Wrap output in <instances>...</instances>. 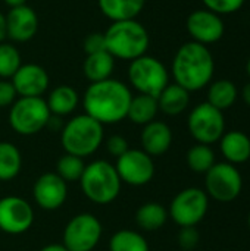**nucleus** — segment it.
<instances>
[{
	"instance_id": "1",
	"label": "nucleus",
	"mask_w": 250,
	"mask_h": 251,
	"mask_svg": "<svg viewBox=\"0 0 250 251\" xmlns=\"http://www.w3.org/2000/svg\"><path fill=\"white\" fill-rule=\"evenodd\" d=\"M131 99V91L124 82L109 78L90 84L84 94V109L102 125L116 124L127 118Z\"/></svg>"
},
{
	"instance_id": "2",
	"label": "nucleus",
	"mask_w": 250,
	"mask_h": 251,
	"mask_svg": "<svg viewBox=\"0 0 250 251\" xmlns=\"http://www.w3.org/2000/svg\"><path fill=\"white\" fill-rule=\"evenodd\" d=\"M215 71V62L208 46L196 41L184 43L172 59V76L175 84L189 93L206 87Z\"/></svg>"
},
{
	"instance_id": "3",
	"label": "nucleus",
	"mask_w": 250,
	"mask_h": 251,
	"mask_svg": "<svg viewBox=\"0 0 250 251\" xmlns=\"http://www.w3.org/2000/svg\"><path fill=\"white\" fill-rule=\"evenodd\" d=\"M103 34L106 40V50L113 56V59L131 62L144 56L150 44L147 29L136 19L112 22Z\"/></svg>"
},
{
	"instance_id": "4",
	"label": "nucleus",
	"mask_w": 250,
	"mask_h": 251,
	"mask_svg": "<svg viewBox=\"0 0 250 251\" xmlns=\"http://www.w3.org/2000/svg\"><path fill=\"white\" fill-rule=\"evenodd\" d=\"M63 150L78 157H87L103 143V125L88 116L78 115L65 124L60 134Z\"/></svg>"
},
{
	"instance_id": "5",
	"label": "nucleus",
	"mask_w": 250,
	"mask_h": 251,
	"mask_svg": "<svg viewBox=\"0 0 250 251\" xmlns=\"http://www.w3.org/2000/svg\"><path fill=\"white\" fill-rule=\"evenodd\" d=\"M121 182L115 166L106 160H96L85 165L80 179L84 196L96 204L112 203L119 196Z\"/></svg>"
},
{
	"instance_id": "6",
	"label": "nucleus",
	"mask_w": 250,
	"mask_h": 251,
	"mask_svg": "<svg viewBox=\"0 0 250 251\" xmlns=\"http://www.w3.org/2000/svg\"><path fill=\"white\" fill-rule=\"evenodd\" d=\"M128 79L140 93L156 97L169 84V74L165 65L153 56H141L131 60L128 68Z\"/></svg>"
},
{
	"instance_id": "7",
	"label": "nucleus",
	"mask_w": 250,
	"mask_h": 251,
	"mask_svg": "<svg viewBox=\"0 0 250 251\" xmlns=\"http://www.w3.org/2000/svg\"><path fill=\"white\" fill-rule=\"evenodd\" d=\"M52 113L41 97H21L13 101L9 112L12 129L21 135H34L47 126Z\"/></svg>"
},
{
	"instance_id": "8",
	"label": "nucleus",
	"mask_w": 250,
	"mask_h": 251,
	"mask_svg": "<svg viewBox=\"0 0 250 251\" xmlns=\"http://www.w3.org/2000/svg\"><path fill=\"white\" fill-rule=\"evenodd\" d=\"M189 131L199 144H214L225 132V119L220 109L212 104L200 103L189 115Z\"/></svg>"
},
{
	"instance_id": "9",
	"label": "nucleus",
	"mask_w": 250,
	"mask_h": 251,
	"mask_svg": "<svg viewBox=\"0 0 250 251\" xmlns=\"http://www.w3.org/2000/svg\"><path fill=\"white\" fill-rule=\"evenodd\" d=\"M206 194L221 203L236 200L243 190V178L239 169L228 163H215L205 174Z\"/></svg>"
},
{
	"instance_id": "10",
	"label": "nucleus",
	"mask_w": 250,
	"mask_h": 251,
	"mask_svg": "<svg viewBox=\"0 0 250 251\" xmlns=\"http://www.w3.org/2000/svg\"><path fill=\"white\" fill-rule=\"evenodd\" d=\"M209 200L208 194L200 188H186L180 191L171 201L168 216L183 226H196L208 213Z\"/></svg>"
},
{
	"instance_id": "11",
	"label": "nucleus",
	"mask_w": 250,
	"mask_h": 251,
	"mask_svg": "<svg viewBox=\"0 0 250 251\" xmlns=\"http://www.w3.org/2000/svg\"><path fill=\"white\" fill-rule=\"evenodd\" d=\"M102 238V224L91 213L74 216L63 231V246L68 251H91Z\"/></svg>"
},
{
	"instance_id": "12",
	"label": "nucleus",
	"mask_w": 250,
	"mask_h": 251,
	"mask_svg": "<svg viewBox=\"0 0 250 251\" xmlns=\"http://www.w3.org/2000/svg\"><path fill=\"white\" fill-rule=\"evenodd\" d=\"M115 169L121 181L134 187L146 185L155 176V162L152 156L137 149H131L119 156Z\"/></svg>"
},
{
	"instance_id": "13",
	"label": "nucleus",
	"mask_w": 250,
	"mask_h": 251,
	"mask_svg": "<svg viewBox=\"0 0 250 251\" xmlns=\"http://www.w3.org/2000/svg\"><path fill=\"white\" fill-rule=\"evenodd\" d=\"M34 222V210L21 197L9 196L0 200V231L19 235L27 232Z\"/></svg>"
},
{
	"instance_id": "14",
	"label": "nucleus",
	"mask_w": 250,
	"mask_h": 251,
	"mask_svg": "<svg viewBox=\"0 0 250 251\" xmlns=\"http://www.w3.org/2000/svg\"><path fill=\"white\" fill-rule=\"evenodd\" d=\"M186 26L193 41L203 46L220 41L225 32V25L221 16L208 9L192 12L187 18Z\"/></svg>"
},
{
	"instance_id": "15",
	"label": "nucleus",
	"mask_w": 250,
	"mask_h": 251,
	"mask_svg": "<svg viewBox=\"0 0 250 251\" xmlns=\"http://www.w3.org/2000/svg\"><path fill=\"white\" fill-rule=\"evenodd\" d=\"M32 194L35 203L41 209L56 210L63 206L68 196V187L56 172H47L35 181Z\"/></svg>"
},
{
	"instance_id": "16",
	"label": "nucleus",
	"mask_w": 250,
	"mask_h": 251,
	"mask_svg": "<svg viewBox=\"0 0 250 251\" xmlns=\"http://www.w3.org/2000/svg\"><path fill=\"white\" fill-rule=\"evenodd\" d=\"M12 84L16 94L21 97H41L49 88L50 78L43 66L37 63H27L21 65L15 72Z\"/></svg>"
},
{
	"instance_id": "17",
	"label": "nucleus",
	"mask_w": 250,
	"mask_h": 251,
	"mask_svg": "<svg viewBox=\"0 0 250 251\" xmlns=\"http://www.w3.org/2000/svg\"><path fill=\"white\" fill-rule=\"evenodd\" d=\"M38 29V18L32 7L24 4L12 7L6 15L7 37L16 43L29 41Z\"/></svg>"
},
{
	"instance_id": "18",
	"label": "nucleus",
	"mask_w": 250,
	"mask_h": 251,
	"mask_svg": "<svg viewBox=\"0 0 250 251\" xmlns=\"http://www.w3.org/2000/svg\"><path fill=\"white\" fill-rule=\"evenodd\" d=\"M141 147L149 156H161L167 153L172 144L171 128L161 121H152L141 131Z\"/></svg>"
},
{
	"instance_id": "19",
	"label": "nucleus",
	"mask_w": 250,
	"mask_h": 251,
	"mask_svg": "<svg viewBox=\"0 0 250 251\" xmlns=\"http://www.w3.org/2000/svg\"><path fill=\"white\" fill-rule=\"evenodd\" d=\"M220 147L222 156L231 165H240L250 159V138L242 131L224 132Z\"/></svg>"
},
{
	"instance_id": "20",
	"label": "nucleus",
	"mask_w": 250,
	"mask_h": 251,
	"mask_svg": "<svg viewBox=\"0 0 250 251\" xmlns=\"http://www.w3.org/2000/svg\"><path fill=\"white\" fill-rule=\"evenodd\" d=\"M97 1L102 13L112 22L136 19L141 13L146 4V0H97Z\"/></svg>"
},
{
	"instance_id": "21",
	"label": "nucleus",
	"mask_w": 250,
	"mask_h": 251,
	"mask_svg": "<svg viewBox=\"0 0 250 251\" xmlns=\"http://www.w3.org/2000/svg\"><path fill=\"white\" fill-rule=\"evenodd\" d=\"M190 103V93L178 84H168L158 96V106L165 115L177 116L183 113Z\"/></svg>"
},
{
	"instance_id": "22",
	"label": "nucleus",
	"mask_w": 250,
	"mask_h": 251,
	"mask_svg": "<svg viewBox=\"0 0 250 251\" xmlns=\"http://www.w3.org/2000/svg\"><path fill=\"white\" fill-rule=\"evenodd\" d=\"M115 68V59L109 51H100V53H93L87 54L84 65H83V72L85 78L90 82H99L109 79Z\"/></svg>"
},
{
	"instance_id": "23",
	"label": "nucleus",
	"mask_w": 250,
	"mask_h": 251,
	"mask_svg": "<svg viewBox=\"0 0 250 251\" xmlns=\"http://www.w3.org/2000/svg\"><path fill=\"white\" fill-rule=\"evenodd\" d=\"M78 93L69 85H59L50 91L47 99V107L55 116H65L72 113L78 106Z\"/></svg>"
},
{
	"instance_id": "24",
	"label": "nucleus",
	"mask_w": 250,
	"mask_h": 251,
	"mask_svg": "<svg viewBox=\"0 0 250 251\" xmlns=\"http://www.w3.org/2000/svg\"><path fill=\"white\" fill-rule=\"evenodd\" d=\"M158 112H159V106H158L156 97H152L147 94H139L131 99L127 118L136 125L144 126L149 122L155 121Z\"/></svg>"
},
{
	"instance_id": "25",
	"label": "nucleus",
	"mask_w": 250,
	"mask_h": 251,
	"mask_svg": "<svg viewBox=\"0 0 250 251\" xmlns=\"http://www.w3.org/2000/svg\"><path fill=\"white\" fill-rule=\"evenodd\" d=\"M237 87L228 79H218L211 84L208 90V103L221 112L231 107L237 100Z\"/></svg>"
},
{
	"instance_id": "26",
	"label": "nucleus",
	"mask_w": 250,
	"mask_h": 251,
	"mask_svg": "<svg viewBox=\"0 0 250 251\" xmlns=\"http://www.w3.org/2000/svg\"><path fill=\"white\" fill-rule=\"evenodd\" d=\"M168 219L167 209L159 203H146L139 207L136 213V222L143 231H158L161 229Z\"/></svg>"
},
{
	"instance_id": "27",
	"label": "nucleus",
	"mask_w": 250,
	"mask_h": 251,
	"mask_svg": "<svg viewBox=\"0 0 250 251\" xmlns=\"http://www.w3.org/2000/svg\"><path fill=\"white\" fill-rule=\"evenodd\" d=\"M22 168V156L16 146L0 141V181L13 179Z\"/></svg>"
},
{
	"instance_id": "28",
	"label": "nucleus",
	"mask_w": 250,
	"mask_h": 251,
	"mask_svg": "<svg viewBox=\"0 0 250 251\" xmlns=\"http://www.w3.org/2000/svg\"><path fill=\"white\" fill-rule=\"evenodd\" d=\"M111 251H149V244L144 237L136 231L122 229L112 235L109 241Z\"/></svg>"
},
{
	"instance_id": "29",
	"label": "nucleus",
	"mask_w": 250,
	"mask_h": 251,
	"mask_svg": "<svg viewBox=\"0 0 250 251\" xmlns=\"http://www.w3.org/2000/svg\"><path fill=\"white\" fill-rule=\"evenodd\" d=\"M187 165L196 174H206L215 165V153L206 144H197L187 153Z\"/></svg>"
},
{
	"instance_id": "30",
	"label": "nucleus",
	"mask_w": 250,
	"mask_h": 251,
	"mask_svg": "<svg viewBox=\"0 0 250 251\" xmlns=\"http://www.w3.org/2000/svg\"><path fill=\"white\" fill-rule=\"evenodd\" d=\"M84 168H85V163L83 157L65 153L56 163V174L65 182H75L81 179Z\"/></svg>"
},
{
	"instance_id": "31",
	"label": "nucleus",
	"mask_w": 250,
	"mask_h": 251,
	"mask_svg": "<svg viewBox=\"0 0 250 251\" xmlns=\"http://www.w3.org/2000/svg\"><path fill=\"white\" fill-rule=\"evenodd\" d=\"M21 65V54L18 49L9 43H0V78H12Z\"/></svg>"
},
{
	"instance_id": "32",
	"label": "nucleus",
	"mask_w": 250,
	"mask_h": 251,
	"mask_svg": "<svg viewBox=\"0 0 250 251\" xmlns=\"http://www.w3.org/2000/svg\"><path fill=\"white\" fill-rule=\"evenodd\" d=\"M202 1L208 10L215 12L220 16L234 13L245 4V0H202Z\"/></svg>"
},
{
	"instance_id": "33",
	"label": "nucleus",
	"mask_w": 250,
	"mask_h": 251,
	"mask_svg": "<svg viewBox=\"0 0 250 251\" xmlns=\"http://www.w3.org/2000/svg\"><path fill=\"white\" fill-rule=\"evenodd\" d=\"M83 49L87 54L93 53H100L106 50V40L103 32H90L84 41H83ZM108 51V50H106Z\"/></svg>"
},
{
	"instance_id": "34",
	"label": "nucleus",
	"mask_w": 250,
	"mask_h": 251,
	"mask_svg": "<svg viewBox=\"0 0 250 251\" xmlns=\"http://www.w3.org/2000/svg\"><path fill=\"white\" fill-rule=\"evenodd\" d=\"M199 232L194 226H183L178 234V244L184 251H192L199 244Z\"/></svg>"
},
{
	"instance_id": "35",
	"label": "nucleus",
	"mask_w": 250,
	"mask_h": 251,
	"mask_svg": "<svg viewBox=\"0 0 250 251\" xmlns=\"http://www.w3.org/2000/svg\"><path fill=\"white\" fill-rule=\"evenodd\" d=\"M16 90L12 84V81L0 79V107L12 106L16 100Z\"/></svg>"
},
{
	"instance_id": "36",
	"label": "nucleus",
	"mask_w": 250,
	"mask_h": 251,
	"mask_svg": "<svg viewBox=\"0 0 250 251\" xmlns=\"http://www.w3.org/2000/svg\"><path fill=\"white\" fill-rule=\"evenodd\" d=\"M106 147H108V151L112 156H115L116 159L119 156H122L125 151L130 150L128 149V143H127V140L122 135H112V137H109V140L106 143Z\"/></svg>"
},
{
	"instance_id": "37",
	"label": "nucleus",
	"mask_w": 250,
	"mask_h": 251,
	"mask_svg": "<svg viewBox=\"0 0 250 251\" xmlns=\"http://www.w3.org/2000/svg\"><path fill=\"white\" fill-rule=\"evenodd\" d=\"M7 37V32H6V16L0 12V43Z\"/></svg>"
},
{
	"instance_id": "38",
	"label": "nucleus",
	"mask_w": 250,
	"mask_h": 251,
	"mask_svg": "<svg viewBox=\"0 0 250 251\" xmlns=\"http://www.w3.org/2000/svg\"><path fill=\"white\" fill-rule=\"evenodd\" d=\"M40 251H68L63 244H49L46 247H43Z\"/></svg>"
},
{
	"instance_id": "39",
	"label": "nucleus",
	"mask_w": 250,
	"mask_h": 251,
	"mask_svg": "<svg viewBox=\"0 0 250 251\" xmlns=\"http://www.w3.org/2000/svg\"><path fill=\"white\" fill-rule=\"evenodd\" d=\"M4 3L7 6H10V9H12V7H18V6L27 4V0H4Z\"/></svg>"
},
{
	"instance_id": "40",
	"label": "nucleus",
	"mask_w": 250,
	"mask_h": 251,
	"mask_svg": "<svg viewBox=\"0 0 250 251\" xmlns=\"http://www.w3.org/2000/svg\"><path fill=\"white\" fill-rule=\"evenodd\" d=\"M243 100L246 101L248 106H250V82H248V84L243 87Z\"/></svg>"
},
{
	"instance_id": "41",
	"label": "nucleus",
	"mask_w": 250,
	"mask_h": 251,
	"mask_svg": "<svg viewBox=\"0 0 250 251\" xmlns=\"http://www.w3.org/2000/svg\"><path fill=\"white\" fill-rule=\"evenodd\" d=\"M246 69H248V75H249V78H250V59H249V62H248V68H246Z\"/></svg>"
},
{
	"instance_id": "42",
	"label": "nucleus",
	"mask_w": 250,
	"mask_h": 251,
	"mask_svg": "<svg viewBox=\"0 0 250 251\" xmlns=\"http://www.w3.org/2000/svg\"><path fill=\"white\" fill-rule=\"evenodd\" d=\"M248 224H249V228H250V215H249V219H248Z\"/></svg>"
}]
</instances>
